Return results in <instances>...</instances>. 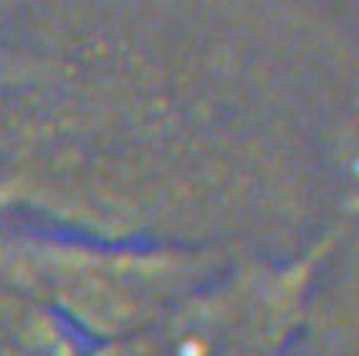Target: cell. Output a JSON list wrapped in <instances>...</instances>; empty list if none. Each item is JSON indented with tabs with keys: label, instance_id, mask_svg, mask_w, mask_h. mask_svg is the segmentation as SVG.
<instances>
[{
	"label": "cell",
	"instance_id": "obj_1",
	"mask_svg": "<svg viewBox=\"0 0 359 356\" xmlns=\"http://www.w3.org/2000/svg\"><path fill=\"white\" fill-rule=\"evenodd\" d=\"M286 283H243L193 299L104 356H281L294 301Z\"/></svg>",
	"mask_w": 359,
	"mask_h": 356
}]
</instances>
